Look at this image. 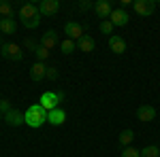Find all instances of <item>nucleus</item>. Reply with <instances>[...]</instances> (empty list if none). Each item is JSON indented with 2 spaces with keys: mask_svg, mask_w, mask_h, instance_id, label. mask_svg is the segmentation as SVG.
<instances>
[{
  "mask_svg": "<svg viewBox=\"0 0 160 157\" xmlns=\"http://www.w3.org/2000/svg\"><path fill=\"white\" fill-rule=\"evenodd\" d=\"M122 157H141V151L135 149V146H126L122 151Z\"/></svg>",
  "mask_w": 160,
  "mask_h": 157,
  "instance_id": "obj_24",
  "label": "nucleus"
},
{
  "mask_svg": "<svg viewBox=\"0 0 160 157\" xmlns=\"http://www.w3.org/2000/svg\"><path fill=\"white\" fill-rule=\"evenodd\" d=\"M24 47H26V49H30V51H37L38 45L34 43V40H32V38H26V40H24Z\"/></svg>",
  "mask_w": 160,
  "mask_h": 157,
  "instance_id": "obj_28",
  "label": "nucleus"
},
{
  "mask_svg": "<svg viewBox=\"0 0 160 157\" xmlns=\"http://www.w3.org/2000/svg\"><path fill=\"white\" fill-rule=\"evenodd\" d=\"M113 30H115V25L111 24L109 19H105V21H100V32H102V34H107V36H113Z\"/></svg>",
  "mask_w": 160,
  "mask_h": 157,
  "instance_id": "obj_22",
  "label": "nucleus"
},
{
  "mask_svg": "<svg viewBox=\"0 0 160 157\" xmlns=\"http://www.w3.org/2000/svg\"><path fill=\"white\" fill-rule=\"evenodd\" d=\"M34 55H37L38 62H43V64H45V60L49 58V49H45V47H41V45H38L37 51H34Z\"/></svg>",
  "mask_w": 160,
  "mask_h": 157,
  "instance_id": "obj_23",
  "label": "nucleus"
},
{
  "mask_svg": "<svg viewBox=\"0 0 160 157\" xmlns=\"http://www.w3.org/2000/svg\"><path fill=\"white\" fill-rule=\"evenodd\" d=\"M77 49L83 51V53H92L96 49V43H94V38L90 36V34H83V36L77 40Z\"/></svg>",
  "mask_w": 160,
  "mask_h": 157,
  "instance_id": "obj_15",
  "label": "nucleus"
},
{
  "mask_svg": "<svg viewBox=\"0 0 160 157\" xmlns=\"http://www.w3.org/2000/svg\"><path fill=\"white\" fill-rule=\"evenodd\" d=\"M109 21L115 25V28H124V25L130 21V17H128V13H126L122 7H120V9H113V13H111V17H109Z\"/></svg>",
  "mask_w": 160,
  "mask_h": 157,
  "instance_id": "obj_9",
  "label": "nucleus"
},
{
  "mask_svg": "<svg viewBox=\"0 0 160 157\" xmlns=\"http://www.w3.org/2000/svg\"><path fill=\"white\" fill-rule=\"evenodd\" d=\"M0 47H2V38H0Z\"/></svg>",
  "mask_w": 160,
  "mask_h": 157,
  "instance_id": "obj_29",
  "label": "nucleus"
},
{
  "mask_svg": "<svg viewBox=\"0 0 160 157\" xmlns=\"http://www.w3.org/2000/svg\"><path fill=\"white\" fill-rule=\"evenodd\" d=\"M75 49H77V43H75V40H71V38H64V40L60 43V51L64 53V55H71Z\"/></svg>",
  "mask_w": 160,
  "mask_h": 157,
  "instance_id": "obj_18",
  "label": "nucleus"
},
{
  "mask_svg": "<svg viewBox=\"0 0 160 157\" xmlns=\"http://www.w3.org/2000/svg\"><path fill=\"white\" fill-rule=\"evenodd\" d=\"M19 21L24 24V28L34 30V28L41 24V11H38V4H34V2H26L24 7L19 9Z\"/></svg>",
  "mask_w": 160,
  "mask_h": 157,
  "instance_id": "obj_1",
  "label": "nucleus"
},
{
  "mask_svg": "<svg viewBox=\"0 0 160 157\" xmlns=\"http://www.w3.org/2000/svg\"><path fill=\"white\" fill-rule=\"evenodd\" d=\"M141 157H160V146L158 145H149L141 149Z\"/></svg>",
  "mask_w": 160,
  "mask_h": 157,
  "instance_id": "obj_19",
  "label": "nucleus"
},
{
  "mask_svg": "<svg viewBox=\"0 0 160 157\" xmlns=\"http://www.w3.org/2000/svg\"><path fill=\"white\" fill-rule=\"evenodd\" d=\"M9 110H13V106H11V100L2 98V100H0V115H7Z\"/></svg>",
  "mask_w": 160,
  "mask_h": 157,
  "instance_id": "obj_25",
  "label": "nucleus"
},
{
  "mask_svg": "<svg viewBox=\"0 0 160 157\" xmlns=\"http://www.w3.org/2000/svg\"><path fill=\"white\" fill-rule=\"evenodd\" d=\"M0 55L9 62H22L24 60V51L17 43H2L0 47Z\"/></svg>",
  "mask_w": 160,
  "mask_h": 157,
  "instance_id": "obj_3",
  "label": "nucleus"
},
{
  "mask_svg": "<svg viewBox=\"0 0 160 157\" xmlns=\"http://www.w3.org/2000/svg\"><path fill=\"white\" fill-rule=\"evenodd\" d=\"M4 121H7V125H11V127H17V125H24L26 123V117L22 110H9L7 115H4Z\"/></svg>",
  "mask_w": 160,
  "mask_h": 157,
  "instance_id": "obj_12",
  "label": "nucleus"
},
{
  "mask_svg": "<svg viewBox=\"0 0 160 157\" xmlns=\"http://www.w3.org/2000/svg\"><path fill=\"white\" fill-rule=\"evenodd\" d=\"M64 121H66V110L64 109H53V110H49L47 113V123H51V125H64Z\"/></svg>",
  "mask_w": 160,
  "mask_h": 157,
  "instance_id": "obj_11",
  "label": "nucleus"
},
{
  "mask_svg": "<svg viewBox=\"0 0 160 157\" xmlns=\"http://www.w3.org/2000/svg\"><path fill=\"white\" fill-rule=\"evenodd\" d=\"M0 24H2V17H0Z\"/></svg>",
  "mask_w": 160,
  "mask_h": 157,
  "instance_id": "obj_30",
  "label": "nucleus"
},
{
  "mask_svg": "<svg viewBox=\"0 0 160 157\" xmlns=\"http://www.w3.org/2000/svg\"><path fill=\"white\" fill-rule=\"evenodd\" d=\"M15 30H17V21L15 19H2V24H0V32L2 34H15Z\"/></svg>",
  "mask_w": 160,
  "mask_h": 157,
  "instance_id": "obj_17",
  "label": "nucleus"
},
{
  "mask_svg": "<svg viewBox=\"0 0 160 157\" xmlns=\"http://www.w3.org/2000/svg\"><path fill=\"white\" fill-rule=\"evenodd\" d=\"M137 119L143 121V123L154 121V119H156V109H154L152 104H141V106L137 109Z\"/></svg>",
  "mask_w": 160,
  "mask_h": 157,
  "instance_id": "obj_8",
  "label": "nucleus"
},
{
  "mask_svg": "<svg viewBox=\"0 0 160 157\" xmlns=\"http://www.w3.org/2000/svg\"><path fill=\"white\" fill-rule=\"evenodd\" d=\"M64 34H66V38H71V40H79V38L86 34V28L79 24V21H66V25H64Z\"/></svg>",
  "mask_w": 160,
  "mask_h": 157,
  "instance_id": "obj_5",
  "label": "nucleus"
},
{
  "mask_svg": "<svg viewBox=\"0 0 160 157\" xmlns=\"http://www.w3.org/2000/svg\"><path fill=\"white\" fill-rule=\"evenodd\" d=\"M94 13H96V17H100L105 21V19L111 17L113 7H111V2H107V0H98V2H94Z\"/></svg>",
  "mask_w": 160,
  "mask_h": 157,
  "instance_id": "obj_10",
  "label": "nucleus"
},
{
  "mask_svg": "<svg viewBox=\"0 0 160 157\" xmlns=\"http://www.w3.org/2000/svg\"><path fill=\"white\" fill-rule=\"evenodd\" d=\"M90 9H94V4L90 0H81L79 2V11H90Z\"/></svg>",
  "mask_w": 160,
  "mask_h": 157,
  "instance_id": "obj_27",
  "label": "nucleus"
},
{
  "mask_svg": "<svg viewBox=\"0 0 160 157\" xmlns=\"http://www.w3.org/2000/svg\"><path fill=\"white\" fill-rule=\"evenodd\" d=\"M132 7H135L137 15H141V17H149L152 13L156 11V2L154 0H137Z\"/></svg>",
  "mask_w": 160,
  "mask_h": 157,
  "instance_id": "obj_7",
  "label": "nucleus"
},
{
  "mask_svg": "<svg viewBox=\"0 0 160 157\" xmlns=\"http://www.w3.org/2000/svg\"><path fill=\"white\" fill-rule=\"evenodd\" d=\"M62 98H64V94L62 91H45V94H41V106L47 110H53V109H58V104L62 102Z\"/></svg>",
  "mask_w": 160,
  "mask_h": 157,
  "instance_id": "obj_4",
  "label": "nucleus"
},
{
  "mask_svg": "<svg viewBox=\"0 0 160 157\" xmlns=\"http://www.w3.org/2000/svg\"><path fill=\"white\" fill-rule=\"evenodd\" d=\"M38 11H41L43 17H53V15H58V11H60V2L58 0H41Z\"/></svg>",
  "mask_w": 160,
  "mask_h": 157,
  "instance_id": "obj_6",
  "label": "nucleus"
},
{
  "mask_svg": "<svg viewBox=\"0 0 160 157\" xmlns=\"http://www.w3.org/2000/svg\"><path fill=\"white\" fill-rule=\"evenodd\" d=\"M58 76H60L58 68H53V66H47V74H45V79H49V81H56Z\"/></svg>",
  "mask_w": 160,
  "mask_h": 157,
  "instance_id": "obj_26",
  "label": "nucleus"
},
{
  "mask_svg": "<svg viewBox=\"0 0 160 157\" xmlns=\"http://www.w3.org/2000/svg\"><path fill=\"white\" fill-rule=\"evenodd\" d=\"M45 74H47V66H45L43 62H37V64L30 68V79H32V81H43Z\"/></svg>",
  "mask_w": 160,
  "mask_h": 157,
  "instance_id": "obj_16",
  "label": "nucleus"
},
{
  "mask_svg": "<svg viewBox=\"0 0 160 157\" xmlns=\"http://www.w3.org/2000/svg\"><path fill=\"white\" fill-rule=\"evenodd\" d=\"M41 47H45V49H56L58 47V34H56V30H47L43 36H41V43H38Z\"/></svg>",
  "mask_w": 160,
  "mask_h": 157,
  "instance_id": "obj_14",
  "label": "nucleus"
},
{
  "mask_svg": "<svg viewBox=\"0 0 160 157\" xmlns=\"http://www.w3.org/2000/svg\"><path fill=\"white\" fill-rule=\"evenodd\" d=\"M0 17L2 19H13V7L4 0H0Z\"/></svg>",
  "mask_w": 160,
  "mask_h": 157,
  "instance_id": "obj_20",
  "label": "nucleus"
},
{
  "mask_svg": "<svg viewBox=\"0 0 160 157\" xmlns=\"http://www.w3.org/2000/svg\"><path fill=\"white\" fill-rule=\"evenodd\" d=\"M24 117H26V125L32 127V130H37L43 123H47V110L43 109L41 104H32V106L26 109Z\"/></svg>",
  "mask_w": 160,
  "mask_h": 157,
  "instance_id": "obj_2",
  "label": "nucleus"
},
{
  "mask_svg": "<svg viewBox=\"0 0 160 157\" xmlns=\"http://www.w3.org/2000/svg\"><path fill=\"white\" fill-rule=\"evenodd\" d=\"M109 49L115 55H122V53H126V40L120 34H113V36H109Z\"/></svg>",
  "mask_w": 160,
  "mask_h": 157,
  "instance_id": "obj_13",
  "label": "nucleus"
},
{
  "mask_svg": "<svg viewBox=\"0 0 160 157\" xmlns=\"http://www.w3.org/2000/svg\"><path fill=\"white\" fill-rule=\"evenodd\" d=\"M132 138H135V134H132V130H124L122 134H120V145L126 149V146H130V142H132Z\"/></svg>",
  "mask_w": 160,
  "mask_h": 157,
  "instance_id": "obj_21",
  "label": "nucleus"
}]
</instances>
